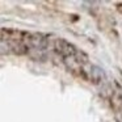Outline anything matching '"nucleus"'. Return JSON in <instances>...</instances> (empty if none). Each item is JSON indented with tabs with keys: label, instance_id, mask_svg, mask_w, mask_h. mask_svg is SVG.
Masks as SVG:
<instances>
[{
	"label": "nucleus",
	"instance_id": "nucleus-1",
	"mask_svg": "<svg viewBox=\"0 0 122 122\" xmlns=\"http://www.w3.org/2000/svg\"><path fill=\"white\" fill-rule=\"evenodd\" d=\"M54 49L63 59L75 56L77 54V51H79V49H76V46L72 45L68 41L63 40V38H56L55 42H54Z\"/></svg>",
	"mask_w": 122,
	"mask_h": 122
},
{
	"label": "nucleus",
	"instance_id": "nucleus-2",
	"mask_svg": "<svg viewBox=\"0 0 122 122\" xmlns=\"http://www.w3.org/2000/svg\"><path fill=\"white\" fill-rule=\"evenodd\" d=\"M116 8H117V11H118L119 13H122V3H117L116 4Z\"/></svg>",
	"mask_w": 122,
	"mask_h": 122
}]
</instances>
